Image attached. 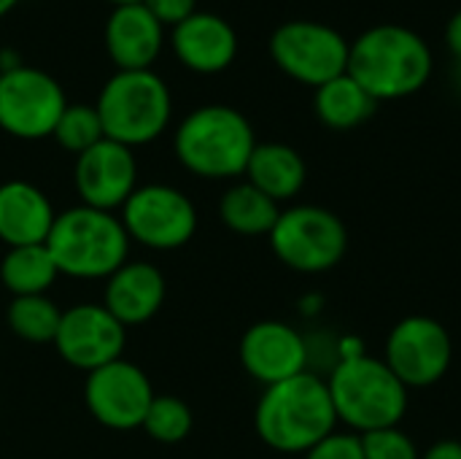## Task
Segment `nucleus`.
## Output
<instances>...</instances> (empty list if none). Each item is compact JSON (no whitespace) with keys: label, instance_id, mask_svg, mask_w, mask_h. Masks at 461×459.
Listing matches in <instances>:
<instances>
[{"label":"nucleus","instance_id":"6","mask_svg":"<svg viewBox=\"0 0 461 459\" xmlns=\"http://www.w3.org/2000/svg\"><path fill=\"white\" fill-rule=\"evenodd\" d=\"M105 138L122 146H146L157 141L173 114L167 84L154 70H116L95 103Z\"/></svg>","mask_w":461,"mask_h":459},{"label":"nucleus","instance_id":"19","mask_svg":"<svg viewBox=\"0 0 461 459\" xmlns=\"http://www.w3.org/2000/svg\"><path fill=\"white\" fill-rule=\"evenodd\" d=\"M54 216L51 200L35 184L19 179L0 184V241L8 249L46 243Z\"/></svg>","mask_w":461,"mask_h":459},{"label":"nucleus","instance_id":"32","mask_svg":"<svg viewBox=\"0 0 461 459\" xmlns=\"http://www.w3.org/2000/svg\"><path fill=\"white\" fill-rule=\"evenodd\" d=\"M16 3H19V0H0V19H3L5 14H11V11L16 8Z\"/></svg>","mask_w":461,"mask_h":459},{"label":"nucleus","instance_id":"35","mask_svg":"<svg viewBox=\"0 0 461 459\" xmlns=\"http://www.w3.org/2000/svg\"><path fill=\"white\" fill-rule=\"evenodd\" d=\"M0 73H3V68H0Z\"/></svg>","mask_w":461,"mask_h":459},{"label":"nucleus","instance_id":"29","mask_svg":"<svg viewBox=\"0 0 461 459\" xmlns=\"http://www.w3.org/2000/svg\"><path fill=\"white\" fill-rule=\"evenodd\" d=\"M162 27H178L197 11V0H143Z\"/></svg>","mask_w":461,"mask_h":459},{"label":"nucleus","instance_id":"20","mask_svg":"<svg viewBox=\"0 0 461 459\" xmlns=\"http://www.w3.org/2000/svg\"><path fill=\"white\" fill-rule=\"evenodd\" d=\"M246 181L270 200L284 203L305 187V160L286 143H257L246 165Z\"/></svg>","mask_w":461,"mask_h":459},{"label":"nucleus","instance_id":"25","mask_svg":"<svg viewBox=\"0 0 461 459\" xmlns=\"http://www.w3.org/2000/svg\"><path fill=\"white\" fill-rule=\"evenodd\" d=\"M151 441H159V444H181L192 427H194V417H192V409L181 400V398H173V395H154L146 417H143V425H140Z\"/></svg>","mask_w":461,"mask_h":459},{"label":"nucleus","instance_id":"7","mask_svg":"<svg viewBox=\"0 0 461 459\" xmlns=\"http://www.w3.org/2000/svg\"><path fill=\"white\" fill-rule=\"evenodd\" d=\"M267 238L273 254L297 273L332 271L348 249L343 219L321 206H292L281 211Z\"/></svg>","mask_w":461,"mask_h":459},{"label":"nucleus","instance_id":"34","mask_svg":"<svg viewBox=\"0 0 461 459\" xmlns=\"http://www.w3.org/2000/svg\"><path fill=\"white\" fill-rule=\"evenodd\" d=\"M456 76H459V84H461V60H459V73H456Z\"/></svg>","mask_w":461,"mask_h":459},{"label":"nucleus","instance_id":"31","mask_svg":"<svg viewBox=\"0 0 461 459\" xmlns=\"http://www.w3.org/2000/svg\"><path fill=\"white\" fill-rule=\"evenodd\" d=\"M446 41H448V49L456 54V60H461V8L451 16V22L446 27Z\"/></svg>","mask_w":461,"mask_h":459},{"label":"nucleus","instance_id":"21","mask_svg":"<svg viewBox=\"0 0 461 459\" xmlns=\"http://www.w3.org/2000/svg\"><path fill=\"white\" fill-rule=\"evenodd\" d=\"M375 106L378 100L362 84H357L348 73L319 87L313 97L316 116L332 130H351V127L365 124L375 114Z\"/></svg>","mask_w":461,"mask_h":459},{"label":"nucleus","instance_id":"27","mask_svg":"<svg viewBox=\"0 0 461 459\" xmlns=\"http://www.w3.org/2000/svg\"><path fill=\"white\" fill-rule=\"evenodd\" d=\"M365 459H421L416 441L400 427H384L359 436Z\"/></svg>","mask_w":461,"mask_h":459},{"label":"nucleus","instance_id":"13","mask_svg":"<svg viewBox=\"0 0 461 459\" xmlns=\"http://www.w3.org/2000/svg\"><path fill=\"white\" fill-rule=\"evenodd\" d=\"M84 400L89 414L111 430H135L143 425V417L154 400L149 376L127 363L113 360L92 373H86Z\"/></svg>","mask_w":461,"mask_h":459},{"label":"nucleus","instance_id":"16","mask_svg":"<svg viewBox=\"0 0 461 459\" xmlns=\"http://www.w3.org/2000/svg\"><path fill=\"white\" fill-rule=\"evenodd\" d=\"M165 43V27L143 3L113 5L105 22V51L119 70H151Z\"/></svg>","mask_w":461,"mask_h":459},{"label":"nucleus","instance_id":"4","mask_svg":"<svg viewBox=\"0 0 461 459\" xmlns=\"http://www.w3.org/2000/svg\"><path fill=\"white\" fill-rule=\"evenodd\" d=\"M257 146L251 122L230 106H203L181 119L173 149L178 162L200 179H235L246 173Z\"/></svg>","mask_w":461,"mask_h":459},{"label":"nucleus","instance_id":"9","mask_svg":"<svg viewBox=\"0 0 461 459\" xmlns=\"http://www.w3.org/2000/svg\"><path fill=\"white\" fill-rule=\"evenodd\" d=\"M346 38L321 22H286L270 35L273 62L294 81L313 89L348 70Z\"/></svg>","mask_w":461,"mask_h":459},{"label":"nucleus","instance_id":"8","mask_svg":"<svg viewBox=\"0 0 461 459\" xmlns=\"http://www.w3.org/2000/svg\"><path fill=\"white\" fill-rule=\"evenodd\" d=\"M65 108V89L46 70L16 65L0 73V130L11 138H51Z\"/></svg>","mask_w":461,"mask_h":459},{"label":"nucleus","instance_id":"28","mask_svg":"<svg viewBox=\"0 0 461 459\" xmlns=\"http://www.w3.org/2000/svg\"><path fill=\"white\" fill-rule=\"evenodd\" d=\"M303 459H365L362 441L357 433H332L321 444H316L311 452H305Z\"/></svg>","mask_w":461,"mask_h":459},{"label":"nucleus","instance_id":"14","mask_svg":"<svg viewBox=\"0 0 461 459\" xmlns=\"http://www.w3.org/2000/svg\"><path fill=\"white\" fill-rule=\"evenodd\" d=\"M73 184L81 206L100 211L122 208L127 197L138 189V162L132 149L103 138L76 157Z\"/></svg>","mask_w":461,"mask_h":459},{"label":"nucleus","instance_id":"33","mask_svg":"<svg viewBox=\"0 0 461 459\" xmlns=\"http://www.w3.org/2000/svg\"><path fill=\"white\" fill-rule=\"evenodd\" d=\"M111 5H130V3H143V0H108Z\"/></svg>","mask_w":461,"mask_h":459},{"label":"nucleus","instance_id":"24","mask_svg":"<svg viewBox=\"0 0 461 459\" xmlns=\"http://www.w3.org/2000/svg\"><path fill=\"white\" fill-rule=\"evenodd\" d=\"M5 319L16 338L27 344H54L62 311L46 295H27L11 300Z\"/></svg>","mask_w":461,"mask_h":459},{"label":"nucleus","instance_id":"17","mask_svg":"<svg viewBox=\"0 0 461 459\" xmlns=\"http://www.w3.org/2000/svg\"><path fill=\"white\" fill-rule=\"evenodd\" d=\"M173 51L178 62L194 73H221L238 57V35L227 19L211 11H194L173 27Z\"/></svg>","mask_w":461,"mask_h":459},{"label":"nucleus","instance_id":"18","mask_svg":"<svg viewBox=\"0 0 461 459\" xmlns=\"http://www.w3.org/2000/svg\"><path fill=\"white\" fill-rule=\"evenodd\" d=\"M165 303V276L151 262H124L105 279L103 306L124 325L135 327L157 317Z\"/></svg>","mask_w":461,"mask_h":459},{"label":"nucleus","instance_id":"22","mask_svg":"<svg viewBox=\"0 0 461 459\" xmlns=\"http://www.w3.org/2000/svg\"><path fill=\"white\" fill-rule=\"evenodd\" d=\"M59 271L46 249V243L14 246L0 262V281L14 298L46 295L57 281Z\"/></svg>","mask_w":461,"mask_h":459},{"label":"nucleus","instance_id":"15","mask_svg":"<svg viewBox=\"0 0 461 459\" xmlns=\"http://www.w3.org/2000/svg\"><path fill=\"white\" fill-rule=\"evenodd\" d=\"M240 365L243 371L265 387L281 384L308 371L311 346L286 322H257L240 338Z\"/></svg>","mask_w":461,"mask_h":459},{"label":"nucleus","instance_id":"10","mask_svg":"<svg viewBox=\"0 0 461 459\" xmlns=\"http://www.w3.org/2000/svg\"><path fill=\"white\" fill-rule=\"evenodd\" d=\"M119 219L130 241L154 252L181 249L194 238L197 230L194 203L170 184L138 187L122 206Z\"/></svg>","mask_w":461,"mask_h":459},{"label":"nucleus","instance_id":"26","mask_svg":"<svg viewBox=\"0 0 461 459\" xmlns=\"http://www.w3.org/2000/svg\"><path fill=\"white\" fill-rule=\"evenodd\" d=\"M51 138L70 154H84L86 149H92L95 143H100L105 138V130H103V122H100V114L95 106H70L62 111Z\"/></svg>","mask_w":461,"mask_h":459},{"label":"nucleus","instance_id":"5","mask_svg":"<svg viewBox=\"0 0 461 459\" xmlns=\"http://www.w3.org/2000/svg\"><path fill=\"white\" fill-rule=\"evenodd\" d=\"M46 249L70 279H108L127 262L130 235L113 211L73 206L54 216Z\"/></svg>","mask_w":461,"mask_h":459},{"label":"nucleus","instance_id":"3","mask_svg":"<svg viewBox=\"0 0 461 459\" xmlns=\"http://www.w3.org/2000/svg\"><path fill=\"white\" fill-rule=\"evenodd\" d=\"M338 422L357 436L400 427L408 411V387L389 371L384 360L365 352L340 357L327 379Z\"/></svg>","mask_w":461,"mask_h":459},{"label":"nucleus","instance_id":"23","mask_svg":"<svg viewBox=\"0 0 461 459\" xmlns=\"http://www.w3.org/2000/svg\"><path fill=\"white\" fill-rule=\"evenodd\" d=\"M278 203L270 200L257 187H251L249 181L230 187L219 203L221 222L238 235H270V230L278 222Z\"/></svg>","mask_w":461,"mask_h":459},{"label":"nucleus","instance_id":"30","mask_svg":"<svg viewBox=\"0 0 461 459\" xmlns=\"http://www.w3.org/2000/svg\"><path fill=\"white\" fill-rule=\"evenodd\" d=\"M421 459H461V444L459 441H438L421 454Z\"/></svg>","mask_w":461,"mask_h":459},{"label":"nucleus","instance_id":"11","mask_svg":"<svg viewBox=\"0 0 461 459\" xmlns=\"http://www.w3.org/2000/svg\"><path fill=\"white\" fill-rule=\"evenodd\" d=\"M451 357L454 344L448 330L438 319L416 314L392 327L384 363L408 390H424L448 373Z\"/></svg>","mask_w":461,"mask_h":459},{"label":"nucleus","instance_id":"1","mask_svg":"<svg viewBox=\"0 0 461 459\" xmlns=\"http://www.w3.org/2000/svg\"><path fill=\"white\" fill-rule=\"evenodd\" d=\"M338 414L330 387L316 373L305 371L281 384L265 387L254 427L265 446L281 454H305L335 433Z\"/></svg>","mask_w":461,"mask_h":459},{"label":"nucleus","instance_id":"2","mask_svg":"<svg viewBox=\"0 0 461 459\" xmlns=\"http://www.w3.org/2000/svg\"><path fill=\"white\" fill-rule=\"evenodd\" d=\"M375 100H397L419 92L432 76L427 41L400 24H378L348 49V70Z\"/></svg>","mask_w":461,"mask_h":459},{"label":"nucleus","instance_id":"12","mask_svg":"<svg viewBox=\"0 0 461 459\" xmlns=\"http://www.w3.org/2000/svg\"><path fill=\"white\" fill-rule=\"evenodd\" d=\"M124 341L127 327L103 303H78L62 311L54 349L68 365L92 373L113 360H122Z\"/></svg>","mask_w":461,"mask_h":459}]
</instances>
